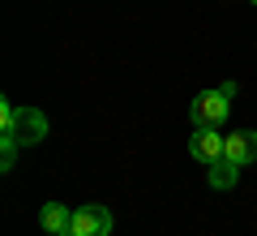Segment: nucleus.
Segmentation results:
<instances>
[{"label": "nucleus", "mask_w": 257, "mask_h": 236, "mask_svg": "<svg viewBox=\"0 0 257 236\" xmlns=\"http://www.w3.org/2000/svg\"><path fill=\"white\" fill-rule=\"evenodd\" d=\"M227 112H231V99L214 86V91H202L197 99L189 103V120H193V129L197 125H210V129H219L223 120H227Z\"/></svg>", "instance_id": "1"}, {"label": "nucleus", "mask_w": 257, "mask_h": 236, "mask_svg": "<svg viewBox=\"0 0 257 236\" xmlns=\"http://www.w3.org/2000/svg\"><path fill=\"white\" fill-rule=\"evenodd\" d=\"M111 210L99 206V202H90V206H73V227L64 236H111Z\"/></svg>", "instance_id": "2"}, {"label": "nucleus", "mask_w": 257, "mask_h": 236, "mask_svg": "<svg viewBox=\"0 0 257 236\" xmlns=\"http://www.w3.org/2000/svg\"><path fill=\"white\" fill-rule=\"evenodd\" d=\"M223 146H227V133H219V129H210V125H197L193 137H189V154L197 164H206V168H210L214 159H223Z\"/></svg>", "instance_id": "3"}, {"label": "nucleus", "mask_w": 257, "mask_h": 236, "mask_svg": "<svg viewBox=\"0 0 257 236\" xmlns=\"http://www.w3.org/2000/svg\"><path fill=\"white\" fill-rule=\"evenodd\" d=\"M13 137H18L22 146H39L47 137V116L39 108H22L18 112V125H13Z\"/></svg>", "instance_id": "4"}, {"label": "nucleus", "mask_w": 257, "mask_h": 236, "mask_svg": "<svg viewBox=\"0 0 257 236\" xmlns=\"http://www.w3.org/2000/svg\"><path fill=\"white\" fill-rule=\"evenodd\" d=\"M223 154H227L231 164H240V168L257 164V129H236V133H227Z\"/></svg>", "instance_id": "5"}, {"label": "nucleus", "mask_w": 257, "mask_h": 236, "mask_svg": "<svg viewBox=\"0 0 257 236\" xmlns=\"http://www.w3.org/2000/svg\"><path fill=\"white\" fill-rule=\"evenodd\" d=\"M39 227H43L47 236H64L69 227H73V206H64V202H43V210H39Z\"/></svg>", "instance_id": "6"}, {"label": "nucleus", "mask_w": 257, "mask_h": 236, "mask_svg": "<svg viewBox=\"0 0 257 236\" xmlns=\"http://www.w3.org/2000/svg\"><path fill=\"white\" fill-rule=\"evenodd\" d=\"M206 181H210V189H236V181H240V164H231L227 154H223V159H214V164H210Z\"/></svg>", "instance_id": "7"}, {"label": "nucleus", "mask_w": 257, "mask_h": 236, "mask_svg": "<svg viewBox=\"0 0 257 236\" xmlns=\"http://www.w3.org/2000/svg\"><path fill=\"white\" fill-rule=\"evenodd\" d=\"M18 150L22 142L13 133H0V172H13V164H18Z\"/></svg>", "instance_id": "8"}, {"label": "nucleus", "mask_w": 257, "mask_h": 236, "mask_svg": "<svg viewBox=\"0 0 257 236\" xmlns=\"http://www.w3.org/2000/svg\"><path fill=\"white\" fill-rule=\"evenodd\" d=\"M219 91L227 95V99H236V95H240V86H236V82H219Z\"/></svg>", "instance_id": "9"}, {"label": "nucleus", "mask_w": 257, "mask_h": 236, "mask_svg": "<svg viewBox=\"0 0 257 236\" xmlns=\"http://www.w3.org/2000/svg\"><path fill=\"white\" fill-rule=\"evenodd\" d=\"M248 5H257V0H248Z\"/></svg>", "instance_id": "10"}]
</instances>
